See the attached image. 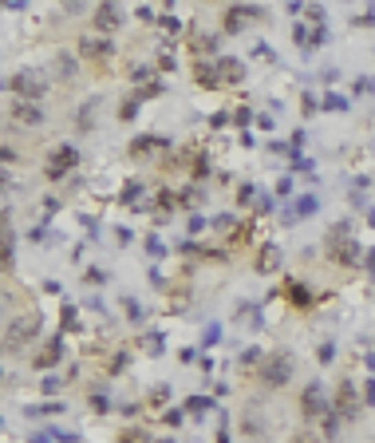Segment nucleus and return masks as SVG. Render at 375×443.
<instances>
[{
  "label": "nucleus",
  "instance_id": "13",
  "mask_svg": "<svg viewBox=\"0 0 375 443\" xmlns=\"http://www.w3.org/2000/svg\"><path fill=\"white\" fill-rule=\"evenodd\" d=\"M158 151H166V139H158V135H135L130 147H126L130 158H155Z\"/></svg>",
  "mask_w": 375,
  "mask_h": 443
},
{
  "label": "nucleus",
  "instance_id": "18",
  "mask_svg": "<svg viewBox=\"0 0 375 443\" xmlns=\"http://www.w3.org/2000/svg\"><path fill=\"white\" fill-rule=\"evenodd\" d=\"M52 76H56V79H76L79 76V56H71V52H56V67H52Z\"/></svg>",
  "mask_w": 375,
  "mask_h": 443
},
{
  "label": "nucleus",
  "instance_id": "7",
  "mask_svg": "<svg viewBox=\"0 0 375 443\" xmlns=\"http://www.w3.org/2000/svg\"><path fill=\"white\" fill-rule=\"evenodd\" d=\"M332 411H336L344 424L360 420V396H356V380L352 376H340V388H336V396H332Z\"/></svg>",
  "mask_w": 375,
  "mask_h": 443
},
{
  "label": "nucleus",
  "instance_id": "43",
  "mask_svg": "<svg viewBox=\"0 0 375 443\" xmlns=\"http://www.w3.org/2000/svg\"><path fill=\"white\" fill-rule=\"evenodd\" d=\"M300 107H304V115H308V111H316V107H320V103H316L312 95H304V99H300Z\"/></svg>",
  "mask_w": 375,
  "mask_h": 443
},
{
  "label": "nucleus",
  "instance_id": "42",
  "mask_svg": "<svg viewBox=\"0 0 375 443\" xmlns=\"http://www.w3.org/2000/svg\"><path fill=\"white\" fill-rule=\"evenodd\" d=\"M8 222H12V214H8V210H0V234H8V230H12Z\"/></svg>",
  "mask_w": 375,
  "mask_h": 443
},
{
  "label": "nucleus",
  "instance_id": "33",
  "mask_svg": "<svg viewBox=\"0 0 375 443\" xmlns=\"http://www.w3.org/2000/svg\"><path fill=\"white\" fill-rule=\"evenodd\" d=\"M135 115H139V99H135V95H130V99H126L123 107H119V119H126V123H130V119H135Z\"/></svg>",
  "mask_w": 375,
  "mask_h": 443
},
{
  "label": "nucleus",
  "instance_id": "28",
  "mask_svg": "<svg viewBox=\"0 0 375 443\" xmlns=\"http://www.w3.org/2000/svg\"><path fill=\"white\" fill-rule=\"evenodd\" d=\"M60 388H63V380L56 376V372H47V376L40 380V392H44V396H56V392H60Z\"/></svg>",
  "mask_w": 375,
  "mask_h": 443
},
{
  "label": "nucleus",
  "instance_id": "35",
  "mask_svg": "<svg viewBox=\"0 0 375 443\" xmlns=\"http://www.w3.org/2000/svg\"><path fill=\"white\" fill-rule=\"evenodd\" d=\"M316 360L332 364V360H336V345H332V341H324V345H320V352H316Z\"/></svg>",
  "mask_w": 375,
  "mask_h": 443
},
{
  "label": "nucleus",
  "instance_id": "21",
  "mask_svg": "<svg viewBox=\"0 0 375 443\" xmlns=\"http://www.w3.org/2000/svg\"><path fill=\"white\" fill-rule=\"evenodd\" d=\"M60 411H67V408L56 400V404H36V408H24V415H28V420H44V415H60Z\"/></svg>",
  "mask_w": 375,
  "mask_h": 443
},
{
  "label": "nucleus",
  "instance_id": "6",
  "mask_svg": "<svg viewBox=\"0 0 375 443\" xmlns=\"http://www.w3.org/2000/svg\"><path fill=\"white\" fill-rule=\"evenodd\" d=\"M79 166V151L71 147V142H60V147H52L47 151V162H44V178H52V182H60L67 171H76Z\"/></svg>",
  "mask_w": 375,
  "mask_h": 443
},
{
  "label": "nucleus",
  "instance_id": "23",
  "mask_svg": "<svg viewBox=\"0 0 375 443\" xmlns=\"http://www.w3.org/2000/svg\"><path fill=\"white\" fill-rule=\"evenodd\" d=\"M162 91H166V83H162V79H150V83H142L139 91H135V99L146 103V99H155V95H162Z\"/></svg>",
  "mask_w": 375,
  "mask_h": 443
},
{
  "label": "nucleus",
  "instance_id": "9",
  "mask_svg": "<svg viewBox=\"0 0 375 443\" xmlns=\"http://www.w3.org/2000/svg\"><path fill=\"white\" fill-rule=\"evenodd\" d=\"M123 28V8H119V4H99V8H95L91 12V32H99V36H115V32Z\"/></svg>",
  "mask_w": 375,
  "mask_h": 443
},
{
  "label": "nucleus",
  "instance_id": "15",
  "mask_svg": "<svg viewBox=\"0 0 375 443\" xmlns=\"http://www.w3.org/2000/svg\"><path fill=\"white\" fill-rule=\"evenodd\" d=\"M249 16H265V12H261V8H241V4H237V8H225L221 28L229 32V36H237V32L245 28V20H249Z\"/></svg>",
  "mask_w": 375,
  "mask_h": 443
},
{
  "label": "nucleus",
  "instance_id": "30",
  "mask_svg": "<svg viewBox=\"0 0 375 443\" xmlns=\"http://www.w3.org/2000/svg\"><path fill=\"white\" fill-rule=\"evenodd\" d=\"M253 198H257V186H253V182H241V186H237V206H249Z\"/></svg>",
  "mask_w": 375,
  "mask_h": 443
},
{
  "label": "nucleus",
  "instance_id": "36",
  "mask_svg": "<svg viewBox=\"0 0 375 443\" xmlns=\"http://www.w3.org/2000/svg\"><path fill=\"white\" fill-rule=\"evenodd\" d=\"M139 194H142V182H126V190L119 194V202H135Z\"/></svg>",
  "mask_w": 375,
  "mask_h": 443
},
{
  "label": "nucleus",
  "instance_id": "44",
  "mask_svg": "<svg viewBox=\"0 0 375 443\" xmlns=\"http://www.w3.org/2000/svg\"><path fill=\"white\" fill-rule=\"evenodd\" d=\"M32 443H52V435H47V431H40V435H32Z\"/></svg>",
  "mask_w": 375,
  "mask_h": 443
},
{
  "label": "nucleus",
  "instance_id": "24",
  "mask_svg": "<svg viewBox=\"0 0 375 443\" xmlns=\"http://www.w3.org/2000/svg\"><path fill=\"white\" fill-rule=\"evenodd\" d=\"M209 230H214V234H234V230H237V218H234V214H218V218L209 222Z\"/></svg>",
  "mask_w": 375,
  "mask_h": 443
},
{
  "label": "nucleus",
  "instance_id": "26",
  "mask_svg": "<svg viewBox=\"0 0 375 443\" xmlns=\"http://www.w3.org/2000/svg\"><path fill=\"white\" fill-rule=\"evenodd\" d=\"M186 411H198V415H202V411H214V400H209V396H190Z\"/></svg>",
  "mask_w": 375,
  "mask_h": 443
},
{
  "label": "nucleus",
  "instance_id": "14",
  "mask_svg": "<svg viewBox=\"0 0 375 443\" xmlns=\"http://www.w3.org/2000/svg\"><path fill=\"white\" fill-rule=\"evenodd\" d=\"M194 83L205 87V91H218V87H221L218 63H214V60H198V63H194Z\"/></svg>",
  "mask_w": 375,
  "mask_h": 443
},
{
  "label": "nucleus",
  "instance_id": "10",
  "mask_svg": "<svg viewBox=\"0 0 375 443\" xmlns=\"http://www.w3.org/2000/svg\"><path fill=\"white\" fill-rule=\"evenodd\" d=\"M63 356H67V348H63V336L56 332V336H52V341L32 356V368H36V372H56V368L63 364Z\"/></svg>",
  "mask_w": 375,
  "mask_h": 443
},
{
  "label": "nucleus",
  "instance_id": "39",
  "mask_svg": "<svg viewBox=\"0 0 375 443\" xmlns=\"http://www.w3.org/2000/svg\"><path fill=\"white\" fill-rule=\"evenodd\" d=\"M316 210V198H300L297 202V214H312Z\"/></svg>",
  "mask_w": 375,
  "mask_h": 443
},
{
  "label": "nucleus",
  "instance_id": "40",
  "mask_svg": "<svg viewBox=\"0 0 375 443\" xmlns=\"http://www.w3.org/2000/svg\"><path fill=\"white\" fill-rule=\"evenodd\" d=\"M288 194H293V182H288V178H281V182H277V198H288Z\"/></svg>",
  "mask_w": 375,
  "mask_h": 443
},
{
  "label": "nucleus",
  "instance_id": "11",
  "mask_svg": "<svg viewBox=\"0 0 375 443\" xmlns=\"http://www.w3.org/2000/svg\"><path fill=\"white\" fill-rule=\"evenodd\" d=\"M186 47L194 52V63L214 60V52H218V32H186Z\"/></svg>",
  "mask_w": 375,
  "mask_h": 443
},
{
  "label": "nucleus",
  "instance_id": "8",
  "mask_svg": "<svg viewBox=\"0 0 375 443\" xmlns=\"http://www.w3.org/2000/svg\"><path fill=\"white\" fill-rule=\"evenodd\" d=\"M8 119H12V127H20V131H36V127H44V107L40 103H28V99H12V107H8Z\"/></svg>",
  "mask_w": 375,
  "mask_h": 443
},
{
  "label": "nucleus",
  "instance_id": "29",
  "mask_svg": "<svg viewBox=\"0 0 375 443\" xmlns=\"http://www.w3.org/2000/svg\"><path fill=\"white\" fill-rule=\"evenodd\" d=\"M261 360H265V352H261V348H245V352H241V368H257Z\"/></svg>",
  "mask_w": 375,
  "mask_h": 443
},
{
  "label": "nucleus",
  "instance_id": "41",
  "mask_svg": "<svg viewBox=\"0 0 375 443\" xmlns=\"http://www.w3.org/2000/svg\"><path fill=\"white\" fill-rule=\"evenodd\" d=\"M83 281H91V285H99V281H103V269H87V273H83Z\"/></svg>",
  "mask_w": 375,
  "mask_h": 443
},
{
  "label": "nucleus",
  "instance_id": "37",
  "mask_svg": "<svg viewBox=\"0 0 375 443\" xmlns=\"http://www.w3.org/2000/svg\"><path fill=\"white\" fill-rule=\"evenodd\" d=\"M288 443H320V440H316V431H312V427H304V431H297V435H293Z\"/></svg>",
  "mask_w": 375,
  "mask_h": 443
},
{
  "label": "nucleus",
  "instance_id": "32",
  "mask_svg": "<svg viewBox=\"0 0 375 443\" xmlns=\"http://www.w3.org/2000/svg\"><path fill=\"white\" fill-rule=\"evenodd\" d=\"M166 400H170V388H155V392H150V411H162Z\"/></svg>",
  "mask_w": 375,
  "mask_h": 443
},
{
  "label": "nucleus",
  "instance_id": "3",
  "mask_svg": "<svg viewBox=\"0 0 375 443\" xmlns=\"http://www.w3.org/2000/svg\"><path fill=\"white\" fill-rule=\"evenodd\" d=\"M47 87H52V76L40 72V67H20V72L8 79V91H12L16 99H28V103H40L47 95Z\"/></svg>",
  "mask_w": 375,
  "mask_h": 443
},
{
  "label": "nucleus",
  "instance_id": "19",
  "mask_svg": "<svg viewBox=\"0 0 375 443\" xmlns=\"http://www.w3.org/2000/svg\"><path fill=\"white\" fill-rule=\"evenodd\" d=\"M16 266V234H0V273H12Z\"/></svg>",
  "mask_w": 375,
  "mask_h": 443
},
{
  "label": "nucleus",
  "instance_id": "2",
  "mask_svg": "<svg viewBox=\"0 0 375 443\" xmlns=\"http://www.w3.org/2000/svg\"><path fill=\"white\" fill-rule=\"evenodd\" d=\"M293 372H297V360H293V352H265V360L257 364V380L265 384V388H288L293 384Z\"/></svg>",
  "mask_w": 375,
  "mask_h": 443
},
{
  "label": "nucleus",
  "instance_id": "5",
  "mask_svg": "<svg viewBox=\"0 0 375 443\" xmlns=\"http://www.w3.org/2000/svg\"><path fill=\"white\" fill-rule=\"evenodd\" d=\"M76 52H79V60H83V63H95V67H107V63L115 60V40H107V36H99V32H79Z\"/></svg>",
  "mask_w": 375,
  "mask_h": 443
},
{
  "label": "nucleus",
  "instance_id": "12",
  "mask_svg": "<svg viewBox=\"0 0 375 443\" xmlns=\"http://www.w3.org/2000/svg\"><path fill=\"white\" fill-rule=\"evenodd\" d=\"M218 63V76H221V87H237L241 79H245V60H237V56H221Z\"/></svg>",
  "mask_w": 375,
  "mask_h": 443
},
{
  "label": "nucleus",
  "instance_id": "20",
  "mask_svg": "<svg viewBox=\"0 0 375 443\" xmlns=\"http://www.w3.org/2000/svg\"><path fill=\"white\" fill-rule=\"evenodd\" d=\"M115 443H155V440H150V431H146L142 424H130V427H123V431L115 435Z\"/></svg>",
  "mask_w": 375,
  "mask_h": 443
},
{
  "label": "nucleus",
  "instance_id": "38",
  "mask_svg": "<svg viewBox=\"0 0 375 443\" xmlns=\"http://www.w3.org/2000/svg\"><path fill=\"white\" fill-rule=\"evenodd\" d=\"M12 162H20V155H16L12 147H0V166H12Z\"/></svg>",
  "mask_w": 375,
  "mask_h": 443
},
{
  "label": "nucleus",
  "instance_id": "46",
  "mask_svg": "<svg viewBox=\"0 0 375 443\" xmlns=\"http://www.w3.org/2000/svg\"><path fill=\"white\" fill-rule=\"evenodd\" d=\"M4 190H8V174L0 171V194H4Z\"/></svg>",
  "mask_w": 375,
  "mask_h": 443
},
{
  "label": "nucleus",
  "instance_id": "27",
  "mask_svg": "<svg viewBox=\"0 0 375 443\" xmlns=\"http://www.w3.org/2000/svg\"><path fill=\"white\" fill-rule=\"evenodd\" d=\"M79 329V309L76 305H63V332H76Z\"/></svg>",
  "mask_w": 375,
  "mask_h": 443
},
{
  "label": "nucleus",
  "instance_id": "22",
  "mask_svg": "<svg viewBox=\"0 0 375 443\" xmlns=\"http://www.w3.org/2000/svg\"><path fill=\"white\" fill-rule=\"evenodd\" d=\"M340 427H344V420H340L336 411H328V415L320 420V435H324V440H336V435H340Z\"/></svg>",
  "mask_w": 375,
  "mask_h": 443
},
{
  "label": "nucleus",
  "instance_id": "16",
  "mask_svg": "<svg viewBox=\"0 0 375 443\" xmlns=\"http://www.w3.org/2000/svg\"><path fill=\"white\" fill-rule=\"evenodd\" d=\"M284 297L293 301V309H308L312 305V285H304L300 277H288L284 281Z\"/></svg>",
  "mask_w": 375,
  "mask_h": 443
},
{
  "label": "nucleus",
  "instance_id": "34",
  "mask_svg": "<svg viewBox=\"0 0 375 443\" xmlns=\"http://www.w3.org/2000/svg\"><path fill=\"white\" fill-rule=\"evenodd\" d=\"M126 360H130L126 352H111V360H107V372H123V368H126Z\"/></svg>",
  "mask_w": 375,
  "mask_h": 443
},
{
  "label": "nucleus",
  "instance_id": "31",
  "mask_svg": "<svg viewBox=\"0 0 375 443\" xmlns=\"http://www.w3.org/2000/svg\"><path fill=\"white\" fill-rule=\"evenodd\" d=\"M190 171H194V178H205V174H209V155H194Z\"/></svg>",
  "mask_w": 375,
  "mask_h": 443
},
{
  "label": "nucleus",
  "instance_id": "45",
  "mask_svg": "<svg viewBox=\"0 0 375 443\" xmlns=\"http://www.w3.org/2000/svg\"><path fill=\"white\" fill-rule=\"evenodd\" d=\"M363 266H367V269H372V273H375V250L367 253V257H363Z\"/></svg>",
  "mask_w": 375,
  "mask_h": 443
},
{
  "label": "nucleus",
  "instance_id": "17",
  "mask_svg": "<svg viewBox=\"0 0 375 443\" xmlns=\"http://www.w3.org/2000/svg\"><path fill=\"white\" fill-rule=\"evenodd\" d=\"M253 269H257V273H277V269H281V246H261Z\"/></svg>",
  "mask_w": 375,
  "mask_h": 443
},
{
  "label": "nucleus",
  "instance_id": "25",
  "mask_svg": "<svg viewBox=\"0 0 375 443\" xmlns=\"http://www.w3.org/2000/svg\"><path fill=\"white\" fill-rule=\"evenodd\" d=\"M87 408H91L95 415H107V411H111V400H107V392H91V396H87Z\"/></svg>",
  "mask_w": 375,
  "mask_h": 443
},
{
  "label": "nucleus",
  "instance_id": "1",
  "mask_svg": "<svg viewBox=\"0 0 375 443\" xmlns=\"http://www.w3.org/2000/svg\"><path fill=\"white\" fill-rule=\"evenodd\" d=\"M40 329H44V313L40 309H28V313H16L8 316V329H4V352H20L24 345H32L36 336H40Z\"/></svg>",
  "mask_w": 375,
  "mask_h": 443
},
{
  "label": "nucleus",
  "instance_id": "4",
  "mask_svg": "<svg viewBox=\"0 0 375 443\" xmlns=\"http://www.w3.org/2000/svg\"><path fill=\"white\" fill-rule=\"evenodd\" d=\"M332 411V396H328V388L320 384V380H308V388L300 392V420L312 427V424H320L324 415Z\"/></svg>",
  "mask_w": 375,
  "mask_h": 443
}]
</instances>
